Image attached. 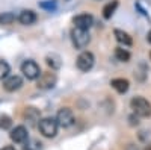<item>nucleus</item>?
<instances>
[{"label": "nucleus", "instance_id": "f257e3e1", "mask_svg": "<svg viewBox=\"0 0 151 150\" xmlns=\"http://www.w3.org/2000/svg\"><path fill=\"white\" fill-rule=\"evenodd\" d=\"M130 108L139 117H150L151 115V103L144 97H133L130 100Z\"/></svg>", "mask_w": 151, "mask_h": 150}, {"label": "nucleus", "instance_id": "f03ea898", "mask_svg": "<svg viewBox=\"0 0 151 150\" xmlns=\"http://www.w3.org/2000/svg\"><path fill=\"white\" fill-rule=\"evenodd\" d=\"M71 41L74 44L76 49H85L88 47V44L91 43V36H89V32L86 29H80V28H74L71 30Z\"/></svg>", "mask_w": 151, "mask_h": 150}, {"label": "nucleus", "instance_id": "7ed1b4c3", "mask_svg": "<svg viewBox=\"0 0 151 150\" xmlns=\"http://www.w3.org/2000/svg\"><path fill=\"white\" fill-rule=\"evenodd\" d=\"M58 126L59 123L58 120L52 118V117H45L42 120H40V123H38V128H40V132L47 136V138H53V136H56L58 133Z\"/></svg>", "mask_w": 151, "mask_h": 150}, {"label": "nucleus", "instance_id": "20e7f679", "mask_svg": "<svg viewBox=\"0 0 151 150\" xmlns=\"http://www.w3.org/2000/svg\"><path fill=\"white\" fill-rule=\"evenodd\" d=\"M95 64V58L91 52L88 50H83V52L77 56V61H76V65L80 71H89Z\"/></svg>", "mask_w": 151, "mask_h": 150}, {"label": "nucleus", "instance_id": "39448f33", "mask_svg": "<svg viewBox=\"0 0 151 150\" xmlns=\"http://www.w3.org/2000/svg\"><path fill=\"white\" fill-rule=\"evenodd\" d=\"M21 73L29 80H35V79H38V78L41 76L40 65H38L35 61H24L23 65H21Z\"/></svg>", "mask_w": 151, "mask_h": 150}, {"label": "nucleus", "instance_id": "423d86ee", "mask_svg": "<svg viewBox=\"0 0 151 150\" xmlns=\"http://www.w3.org/2000/svg\"><path fill=\"white\" fill-rule=\"evenodd\" d=\"M38 80V88L41 90H50L53 88L58 82V78L53 71H45V73H41V76L36 79Z\"/></svg>", "mask_w": 151, "mask_h": 150}, {"label": "nucleus", "instance_id": "0eeeda50", "mask_svg": "<svg viewBox=\"0 0 151 150\" xmlns=\"http://www.w3.org/2000/svg\"><path fill=\"white\" fill-rule=\"evenodd\" d=\"M56 120H58V123H59V126H62V128H70L71 124L74 123V115H73L71 109L62 108V109H59V112H58Z\"/></svg>", "mask_w": 151, "mask_h": 150}, {"label": "nucleus", "instance_id": "6e6552de", "mask_svg": "<svg viewBox=\"0 0 151 150\" xmlns=\"http://www.w3.org/2000/svg\"><path fill=\"white\" fill-rule=\"evenodd\" d=\"M74 23V28H80V29H89L94 23V18L91 14H80V15H76L73 18Z\"/></svg>", "mask_w": 151, "mask_h": 150}, {"label": "nucleus", "instance_id": "1a4fd4ad", "mask_svg": "<svg viewBox=\"0 0 151 150\" xmlns=\"http://www.w3.org/2000/svg\"><path fill=\"white\" fill-rule=\"evenodd\" d=\"M23 86V79L20 78V76H9V78H6L5 79V82H3V88L8 91V93H14V91H17V90H20Z\"/></svg>", "mask_w": 151, "mask_h": 150}, {"label": "nucleus", "instance_id": "9d476101", "mask_svg": "<svg viewBox=\"0 0 151 150\" xmlns=\"http://www.w3.org/2000/svg\"><path fill=\"white\" fill-rule=\"evenodd\" d=\"M11 140L17 143V144H21V143H26L27 141V129L24 126H17L11 130Z\"/></svg>", "mask_w": 151, "mask_h": 150}, {"label": "nucleus", "instance_id": "9b49d317", "mask_svg": "<svg viewBox=\"0 0 151 150\" xmlns=\"http://www.w3.org/2000/svg\"><path fill=\"white\" fill-rule=\"evenodd\" d=\"M18 21L21 24H24V26H30V24H33L36 21V14L33 11H30V9H24V11L20 12Z\"/></svg>", "mask_w": 151, "mask_h": 150}, {"label": "nucleus", "instance_id": "f8f14e48", "mask_svg": "<svg viewBox=\"0 0 151 150\" xmlns=\"http://www.w3.org/2000/svg\"><path fill=\"white\" fill-rule=\"evenodd\" d=\"M110 85H112V88L115 90L116 93H119V94H124V93H127L129 91V80L127 79H124V78H116V79H113L112 82H110Z\"/></svg>", "mask_w": 151, "mask_h": 150}, {"label": "nucleus", "instance_id": "ddd939ff", "mask_svg": "<svg viewBox=\"0 0 151 150\" xmlns=\"http://www.w3.org/2000/svg\"><path fill=\"white\" fill-rule=\"evenodd\" d=\"M113 35H115V38H116V41L119 44H124V46H132L133 44L132 36L127 32L121 30V29H115V30H113Z\"/></svg>", "mask_w": 151, "mask_h": 150}, {"label": "nucleus", "instance_id": "4468645a", "mask_svg": "<svg viewBox=\"0 0 151 150\" xmlns=\"http://www.w3.org/2000/svg\"><path fill=\"white\" fill-rule=\"evenodd\" d=\"M118 8V0H112V2H109L104 8H103V17L106 20H109L113 14H115V11Z\"/></svg>", "mask_w": 151, "mask_h": 150}, {"label": "nucleus", "instance_id": "2eb2a0df", "mask_svg": "<svg viewBox=\"0 0 151 150\" xmlns=\"http://www.w3.org/2000/svg\"><path fill=\"white\" fill-rule=\"evenodd\" d=\"M115 58L121 62H129L130 61V52L122 49V47H116L115 49Z\"/></svg>", "mask_w": 151, "mask_h": 150}, {"label": "nucleus", "instance_id": "dca6fc26", "mask_svg": "<svg viewBox=\"0 0 151 150\" xmlns=\"http://www.w3.org/2000/svg\"><path fill=\"white\" fill-rule=\"evenodd\" d=\"M24 117H26V120H29L30 123L36 121L38 117H40V112H38L35 108H26V111H24Z\"/></svg>", "mask_w": 151, "mask_h": 150}, {"label": "nucleus", "instance_id": "f3484780", "mask_svg": "<svg viewBox=\"0 0 151 150\" xmlns=\"http://www.w3.org/2000/svg\"><path fill=\"white\" fill-rule=\"evenodd\" d=\"M9 71H11V67L6 61H0V80H3L9 76Z\"/></svg>", "mask_w": 151, "mask_h": 150}, {"label": "nucleus", "instance_id": "a211bd4d", "mask_svg": "<svg viewBox=\"0 0 151 150\" xmlns=\"http://www.w3.org/2000/svg\"><path fill=\"white\" fill-rule=\"evenodd\" d=\"M47 64L52 67L53 70H58L60 67V59H59L58 55H48L47 56Z\"/></svg>", "mask_w": 151, "mask_h": 150}, {"label": "nucleus", "instance_id": "6ab92c4d", "mask_svg": "<svg viewBox=\"0 0 151 150\" xmlns=\"http://www.w3.org/2000/svg\"><path fill=\"white\" fill-rule=\"evenodd\" d=\"M15 21V15L11 14V12H5V14L0 15V24H11Z\"/></svg>", "mask_w": 151, "mask_h": 150}, {"label": "nucleus", "instance_id": "aec40b11", "mask_svg": "<svg viewBox=\"0 0 151 150\" xmlns=\"http://www.w3.org/2000/svg\"><path fill=\"white\" fill-rule=\"evenodd\" d=\"M11 126H12V120L5 114H0V129H9Z\"/></svg>", "mask_w": 151, "mask_h": 150}, {"label": "nucleus", "instance_id": "412c9836", "mask_svg": "<svg viewBox=\"0 0 151 150\" xmlns=\"http://www.w3.org/2000/svg\"><path fill=\"white\" fill-rule=\"evenodd\" d=\"M42 8H55V3H41Z\"/></svg>", "mask_w": 151, "mask_h": 150}, {"label": "nucleus", "instance_id": "4be33fe9", "mask_svg": "<svg viewBox=\"0 0 151 150\" xmlns=\"http://www.w3.org/2000/svg\"><path fill=\"white\" fill-rule=\"evenodd\" d=\"M0 150H15V149L12 147V146H5L3 149H0Z\"/></svg>", "mask_w": 151, "mask_h": 150}, {"label": "nucleus", "instance_id": "5701e85b", "mask_svg": "<svg viewBox=\"0 0 151 150\" xmlns=\"http://www.w3.org/2000/svg\"><path fill=\"white\" fill-rule=\"evenodd\" d=\"M147 40H148V43H151V30L148 32V36H147Z\"/></svg>", "mask_w": 151, "mask_h": 150}, {"label": "nucleus", "instance_id": "b1692460", "mask_svg": "<svg viewBox=\"0 0 151 150\" xmlns=\"http://www.w3.org/2000/svg\"><path fill=\"white\" fill-rule=\"evenodd\" d=\"M145 150H151V146H148V147H147V149H145Z\"/></svg>", "mask_w": 151, "mask_h": 150}, {"label": "nucleus", "instance_id": "393cba45", "mask_svg": "<svg viewBox=\"0 0 151 150\" xmlns=\"http://www.w3.org/2000/svg\"><path fill=\"white\" fill-rule=\"evenodd\" d=\"M150 58H151V53H150Z\"/></svg>", "mask_w": 151, "mask_h": 150}]
</instances>
